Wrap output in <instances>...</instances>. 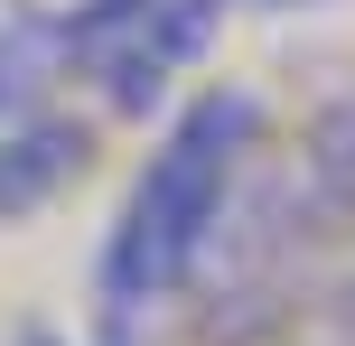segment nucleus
I'll return each mask as SVG.
<instances>
[{
  "mask_svg": "<svg viewBox=\"0 0 355 346\" xmlns=\"http://www.w3.org/2000/svg\"><path fill=\"white\" fill-rule=\"evenodd\" d=\"M300 225H318V206H309L300 178H262V187L234 197L215 253L196 262V281L215 291L206 300V346H262L290 309H300V291H309V234Z\"/></svg>",
  "mask_w": 355,
  "mask_h": 346,
  "instance_id": "7ed1b4c3",
  "label": "nucleus"
},
{
  "mask_svg": "<svg viewBox=\"0 0 355 346\" xmlns=\"http://www.w3.org/2000/svg\"><path fill=\"white\" fill-rule=\"evenodd\" d=\"M215 19V0H75L66 19H47V75H75L103 94V112L141 122L206 56Z\"/></svg>",
  "mask_w": 355,
  "mask_h": 346,
  "instance_id": "f03ea898",
  "label": "nucleus"
},
{
  "mask_svg": "<svg viewBox=\"0 0 355 346\" xmlns=\"http://www.w3.org/2000/svg\"><path fill=\"white\" fill-rule=\"evenodd\" d=\"M346 291H355V281H346Z\"/></svg>",
  "mask_w": 355,
  "mask_h": 346,
  "instance_id": "6e6552de",
  "label": "nucleus"
},
{
  "mask_svg": "<svg viewBox=\"0 0 355 346\" xmlns=\"http://www.w3.org/2000/svg\"><path fill=\"white\" fill-rule=\"evenodd\" d=\"M252 159H262V103L243 85H196L168 112L159 150L141 159V178H131L122 216L103 234V262H94V291H103L112 328L150 318L159 300H178L196 281L234 197L252 187Z\"/></svg>",
  "mask_w": 355,
  "mask_h": 346,
  "instance_id": "f257e3e1",
  "label": "nucleus"
},
{
  "mask_svg": "<svg viewBox=\"0 0 355 346\" xmlns=\"http://www.w3.org/2000/svg\"><path fill=\"white\" fill-rule=\"evenodd\" d=\"M85 168H94V122H75L66 103L28 94V103L0 112V225L47 216Z\"/></svg>",
  "mask_w": 355,
  "mask_h": 346,
  "instance_id": "20e7f679",
  "label": "nucleus"
},
{
  "mask_svg": "<svg viewBox=\"0 0 355 346\" xmlns=\"http://www.w3.org/2000/svg\"><path fill=\"white\" fill-rule=\"evenodd\" d=\"M300 187L327 225H355V94H337L327 112H309L300 131Z\"/></svg>",
  "mask_w": 355,
  "mask_h": 346,
  "instance_id": "39448f33",
  "label": "nucleus"
},
{
  "mask_svg": "<svg viewBox=\"0 0 355 346\" xmlns=\"http://www.w3.org/2000/svg\"><path fill=\"white\" fill-rule=\"evenodd\" d=\"M19 346H66V337H47V328H28V337H19Z\"/></svg>",
  "mask_w": 355,
  "mask_h": 346,
  "instance_id": "0eeeda50",
  "label": "nucleus"
},
{
  "mask_svg": "<svg viewBox=\"0 0 355 346\" xmlns=\"http://www.w3.org/2000/svg\"><path fill=\"white\" fill-rule=\"evenodd\" d=\"M215 10H327V0H215Z\"/></svg>",
  "mask_w": 355,
  "mask_h": 346,
  "instance_id": "423d86ee",
  "label": "nucleus"
}]
</instances>
